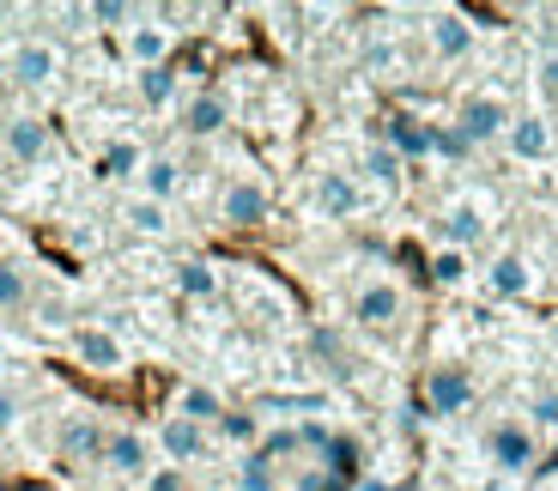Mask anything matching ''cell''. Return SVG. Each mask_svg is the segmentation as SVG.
<instances>
[{
	"label": "cell",
	"instance_id": "cell-1",
	"mask_svg": "<svg viewBox=\"0 0 558 491\" xmlns=\"http://www.w3.org/2000/svg\"><path fill=\"white\" fill-rule=\"evenodd\" d=\"M456 127H461V134H468L474 146L504 140V134H510V103H504L498 91H474V98H461Z\"/></svg>",
	"mask_w": 558,
	"mask_h": 491
},
{
	"label": "cell",
	"instance_id": "cell-2",
	"mask_svg": "<svg viewBox=\"0 0 558 491\" xmlns=\"http://www.w3.org/2000/svg\"><path fill=\"white\" fill-rule=\"evenodd\" d=\"M0 146H7V158L13 164H43V158L56 152V134H49V122L43 115H7V127H0Z\"/></svg>",
	"mask_w": 558,
	"mask_h": 491
},
{
	"label": "cell",
	"instance_id": "cell-3",
	"mask_svg": "<svg viewBox=\"0 0 558 491\" xmlns=\"http://www.w3.org/2000/svg\"><path fill=\"white\" fill-rule=\"evenodd\" d=\"M7 73H13L25 91H49V85L61 79V49H56V42H43V37H31V42H19V49H13Z\"/></svg>",
	"mask_w": 558,
	"mask_h": 491
},
{
	"label": "cell",
	"instance_id": "cell-4",
	"mask_svg": "<svg viewBox=\"0 0 558 491\" xmlns=\"http://www.w3.org/2000/svg\"><path fill=\"white\" fill-rule=\"evenodd\" d=\"M468 401H474V377L461 365H432V377H425V407L437 419H456V413H468Z\"/></svg>",
	"mask_w": 558,
	"mask_h": 491
},
{
	"label": "cell",
	"instance_id": "cell-5",
	"mask_svg": "<svg viewBox=\"0 0 558 491\" xmlns=\"http://www.w3.org/2000/svg\"><path fill=\"white\" fill-rule=\"evenodd\" d=\"M486 455L504 467V474H522V467L534 462V431L522 419H498L486 431Z\"/></svg>",
	"mask_w": 558,
	"mask_h": 491
},
{
	"label": "cell",
	"instance_id": "cell-6",
	"mask_svg": "<svg viewBox=\"0 0 558 491\" xmlns=\"http://www.w3.org/2000/svg\"><path fill=\"white\" fill-rule=\"evenodd\" d=\"M310 212L316 219H352L359 212V183H352L347 170H322L316 183H310Z\"/></svg>",
	"mask_w": 558,
	"mask_h": 491
},
{
	"label": "cell",
	"instance_id": "cell-7",
	"mask_svg": "<svg viewBox=\"0 0 558 491\" xmlns=\"http://www.w3.org/2000/svg\"><path fill=\"white\" fill-rule=\"evenodd\" d=\"M73 358H80L85 370H98V377H116V370L128 365L122 340H116L110 328H73Z\"/></svg>",
	"mask_w": 558,
	"mask_h": 491
},
{
	"label": "cell",
	"instance_id": "cell-8",
	"mask_svg": "<svg viewBox=\"0 0 558 491\" xmlns=\"http://www.w3.org/2000/svg\"><path fill=\"white\" fill-rule=\"evenodd\" d=\"M158 450L170 455V467L201 462V455H207V425H195V419H182V413H170V419L158 425Z\"/></svg>",
	"mask_w": 558,
	"mask_h": 491
},
{
	"label": "cell",
	"instance_id": "cell-9",
	"mask_svg": "<svg viewBox=\"0 0 558 491\" xmlns=\"http://www.w3.org/2000/svg\"><path fill=\"white\" fill-rule=\"evenodd\" d=\"M504 146H510V158H522V164H541V158H553V122H546V115H510Z\"/></svg>",
	"mask_w": 558,
	"mask_h": 491
},
{
	"label": "cell",
	"instance_id": "cell-10",
	"mask_svg": "<svg viewBox=\"0 0 558 491\" xmlns=\"http://www.w3.org/2000/svg\"><path fill=\"white\" fill-rule=\"evenodd\" d=\"M389 146L395 158H432V146H437V122H425V115H389Z\"/></svg>",
	"mask_w": 558,
	"mask_h": 491
},
{
	"label": "cell",
	"instance_id": "cell-11",
	"mask_svg": "<svg viewBox=\"0 0 558 491\" xmlns=\"http://www.w3.org/2000/svg\"><path fill=\"white\" fill-rule=\"evenodd\" d=\"M219 212H225V225H262L267 212H274V195H267L262 183H231L225 188V200H219Z\"/></svg>",
	"mask_w": 558,
	"mask_h": 491
},
{
	"label": "cell",
	"instance_id": "cell-12",
	"mask_svg": "<svg viewBox=\"0 0 558 491\" xmlns=\"http://www.w3.org/2000/svg\"><path fill=\"white\" fill-rule=\"evenodd\" d=\"M437 231H444V249H461V255H468V243L486 237V207H480V200H456V207H444Z\"/></svg>",
	"mask_w": 558,
	"mask_h": 491
},
{
	"label": "cell",
	"instance_id": "cell-13",
	"mask_svg": "<svg viewBox=\"0 0 558 491\" xmlns=\"http://www.w3.org/2000/svg\"><path fill=\"white\" fill-rule=\"evenodd\" d=\"M352 316H359L364 328H395V322H401V292H395L389 280L359 285V297H352Z\"/></svg>",
	"mask_w": 558,
	"mask_h": 491
},
{
	"label": "cell",
	"instance_id": "cell-14",
	"mask_svg": "<svg viewBox=\"0 0 558 491\" xmlns=\"http://www.w3.org/2000/svg\"><path fill=\"white\" fill-rule=\"evenodd\" d=\"M432 49L444 61H468L474 56V19L468 13H432Z\"/></svg>",
	"mask_w": 558,
	"mask_h": 491
},
{
	"label": "cell",
	"instance_id": "cell-15",
	"mask_svg": "<svg viewBox=\"0 0 558 491\" xmlns=\"http://www.w3.org/2000/svg\"><path fill=\"white\" fill-rule=\"evenodd\" d=\"M225 122H231V103L219 91H195V98L182 103V134H195V140H213Z\"/></svg>",
	"mask_w": 558,
	"mask_h": 491
},
{
	"label": "cell",
	"instance_id": "cell-16",
	"mask_svg": "<svg viewBox=\"0 0 558 491\" xmlns=\"http://www.w3.org/2000/svg\"><path fill=\"white\" fill-rule=\"evenodd\" d=\"M104 443H110V431L98 419H85V413L61 425V455L68 462H104Z\"/></svg>",
	"mask_w": 558,
	"mask_h": 491
},
{
	"label": "cell",
	"instance_id": "cell-17",
	"mask_svg": "<svg viewBox=\"0 0 558 491\" xmlns=\"http://www.w3.org/2000/svg\"><path fill=\"white\" fill-rule=\"evenodd\" d=\"M128 61H134L140 73L170 67V25H134L128 30Z\"/></svg>",
	"mask_w": 558,
	"mask_h": 491
},
{
	"label": "cell",
	"instance_id": "cell-18",
	"mask_svg": "<svg viewBox=\"0 0 558 491\" xmlns=\"http://www.w3.org/2000/svg\"><path fill=\"white\" fill-rule=\"evenodd\" d=\"M104 467L140 479L146 467H153V455H146V437H140V431H110V443H104Z\"/></svg>",
	"mask_w": 558,
	"mask_h": 491
},
{
	"label": "cell",
	"instance_id": "cell-19",
	"mask_svg": "<svg viewBox=\"0 0 558 491\" xmlns=\"http://www.w3.org/2000/svg\"><path fill=\"white\" fill-rule=\"evenodd\" d=\"M486 285L498 297H529L534 273H529V261H522V255H498V261L486 267Z\"/></svg>",
	"mask_w": 558,
	"mask_h": 491
},
{
	"label": "cell",
	"instance_id": "cell-20",
	"mask_svg": "<svg viewBox=\"0 0 558 491\" xmlns=\"http://www.w3.org/2000/svg\"><path fill=\"white\" fill-rule=\"evenodd\" d=\"M177 413H182V419H195V425H219L225 419V401L213 389H201V382H189V389L177 394Z\"/></svg>",
	"mask_w": 558,
	"mask_h": 491
},
{
	"label": "cell",
	"instance_id": "cell-21",
	"mask_svg": "<svg viewBox=\"0 0 558 491\" xmlns=\"http://www.w3.org/2000/svg\"><path fill=\"white\" fill-rule=\"evenodd\" d=\"M140 103H146V110H170V103H177V67L140 73Z\"/></svg>",
	"mask_w": 558,
	"mask_h": 491
},
{
	"label": "cell",
	"instance_id": "cell-22",
	"mask_svg": "<svg viewBox=\"0 0 558 491\" xmlns=\"http://www.w3.org/2000/svg\"><path fill=\"white\" fill-rule=\"evenodd\" d=\"M140 176H146V200H158V207H165V200L177 195V183H182L177 158H146V164H140Z\"/></svg>",
	"mask_w": 558,
	"mask_h": 491
},
{
	"label": "cell",
	"instance_id": "cell-23",
	"mask_svg": "<svg viewBox=\"0 0 558 491\" xmlns=\"http://www.w3.org/2000/svg\"><path fill=\"white\" fill-rule=\"evenodd\" d=\"M177 292L182 297H219V267L213 261H182L177 267Z\"/></svg>",
	"mask_w": 558,
	"mask_h": 491
},
{
	"label": "cell",
	"instance_id": "cell-24",
	"mask_svg": "<svg viewBox=\"0 0 558 491\" xmlns=\"http://www.w3.org/2000/svg\"><path fill=\"white\" fill-rule=\"evenodd\" d=\"M85 19H92V25L98 30H134V7H128V0H92V7H85Z\"/></svg>",
	"mask_w": 558,
	"mask_h": 491
},
{
	"label": "cell",
	"instance_id": "cell-25",
	"mask_svg": "<svg viewBox=\"0 0 558 491\" xmlns=\"http://www.w3.org/2000/svg\"><path fill=\"white\" fill-rule=\"evenodd\" d=\"M128 231H140V237H165L170 212L158 207V200H134V207H128Z\"/></svg>",
	"mask_w": 558,
	"mask_h": 491
},
{
	"label": "cell",
	"instance_id": "cell-26",
	"mask_svg": "<svg viewBox=\"0 0 558 491\" xmlns=\"http://www.w3.org/2000/svg\"><path fill=\"white\" fill-rule=\"evenodd\" d=\"M25 297H31V280H25V267H0V316H13V309H25Z\"/></svg>",
	"mask_w": 558,
	"mask_h": 491
},
{
	"label": "cell",
	"instance_id": "cell-27",
	"mask_svg": "<svg viewBox=\"0 0 558 491\" xmlns=\"http://www.w3.org/2000/svg\"><path fill=\"white\" fill-rule=\"evenodd\" d=\"M395 61H401L395 37H364V49H359V67H364V73H389Z\"/></svg>",
	"mask_w": 558,
	"mask_h": 491
},
{
	"label": "cell",
	"instance_id": "cell-28",
	"mask_svg": "<svg viewBox=\"0 0 558 491\" xmlns=\"http://www.w3.org/2000/svg\"><path fill=\"white\" fill-rule=\"evenodd\" d=\"M432 280L437 285H461V280H468V255H461V249H437L432 255Z\"/></svg>",
	"mask_w": 558,
	"mask_h": 491
},
{
	"label": "cell",
	"instance_id": "cell-29",
	"mask_svg": "<svg viewBox=\"0 0 558 491\" xmlns=\"http://www.w3.org/2000/svg\"><path fill=\"white\" fill-rule=\"evenodd\" d=\"M359 170H364V176H371V183H395V176H401V158H395L389 146H371Z\"/></svg>",
	"mask_w": 558,
	"mask_h": 491
},
{
	"label": "cell",
	"instance_id": "cell-30",
	"mask_svg": "<svg viewBox=\"0 0 558 491\" xmlns=\"http://www.w3.org/2000/svg\"><path fill=\"white\" fill-rule=\"evenodd\" d=\"M146 158H140V146L134 140H116L110 152H104V176H128V170H140Z\"/></svg>",
	"mask_w": 558,
	"mask_h": 491
},
{
	"label": "cell",
	"instance_id": "cell-31",
	"mask_svg": "<svg viewBox=\"0 0 558 491\" xmlns=\"http://www.w3.org/2000/svg\"><path fill=\"white\" fill-rule=\"evenodd\" d=\"M238 486H243V491H274V467H267V455H243Z\"/></svg>",
	"mask_w": 558,
	"mask_h": 491
},
{
	"label": "cell",
	"instance_id": "cell-32",
	"mask_svg": "<svg viewBox=\"0 0 558 491\" xmlns=\"http://www.w3.org/2000/svg\"><path fill=\"white\" fill-rule=\"evenodd\" d=\"M255 431H262V419H255V413H225V419H219L225 443H255Z\"/></svg>",
	"mask_w": 558,
	"mask_h": 491
},
{
	"label": "cell",
	"instance_id": "cell-33",
	"mask_svg": "<svg viewBox=\"0 0 558 491\" xmlns=\"http://www.w3.org/2000/svg\"><path fill=\"white\" fill-rule=\"evenodd\" d=\"M432 152H437V158H468V152H474V140H468V134L449 122V127H437V146H432Z\"/></svg>",
	"mask_w": 558,
	"mask_h": 491
},
{
	"label": "cell",
	"instance_id": "cell-34",
	"mask_svg": "<svg viewBox=\"0 0 558 491\" xmlns=\"http://www.w3.org/2000/svg\"><path fill=\"white\" fill-rule=\"evenodd\" d=\"M146 491H189V479H182V467H153V474H146Z\"/></svg>",
	"mask_w": 558,
	"mask_h": 491
},
{
	"label": "cell",
	"instance_id": "cell-35",
	"mask_svg": "<svg viewBox=\"0 0 558 491\" xmlns=\"http://www.w3.org/2000/svg\"><path fill=\"white\" fill-rule=\"evenodd\" d=\"M534 85H541V98L558 103V56H541V67H534Z\"/></svg>",
	"mask_w": 558,
	"mask_h": 491
},
{
	"label": "cell",
	"instance_id": "cell-36",
	"mask_svg": "<svg viewBox=\"0 0 558 491\" xmlns=\"http://www.w3.org/2000/svg\"><path fill=\"white\" fill-rule=\"evenodd\" d=\"M7 425H19V394L13 389H0V431H7Z\"/></svg>",
	"mask_w": 558,
	"mask_h": 491
},
{
	"label": "cell",
	"instance_id": "cell-37",
	"mask_svg": "<svg viewBox=\"0 0 558 491\" xmlns=\"http://www.w3.org/2000/svg\"><path fill=\"white\" fill-rule=\"evenodd\" d=\"M0 267H7V237H0Z\"/></svg>",
	"mask_w": 558,
	"mask_h": 491
},
{
	"label": "cell",
	"instance_id": "cell-38",
	"mask_svg": "<svg viewBox=\"0 0 558 491\" xmlns=\"http://www.w3.org/2000/svg\"><path fill=\"white\" fill-rule=\"evenodd\" d=\"M0 110H7V85H0Z\"/></svg>",
	"mask_w": 558,
	"mask_h": 491
}]
</instances>
